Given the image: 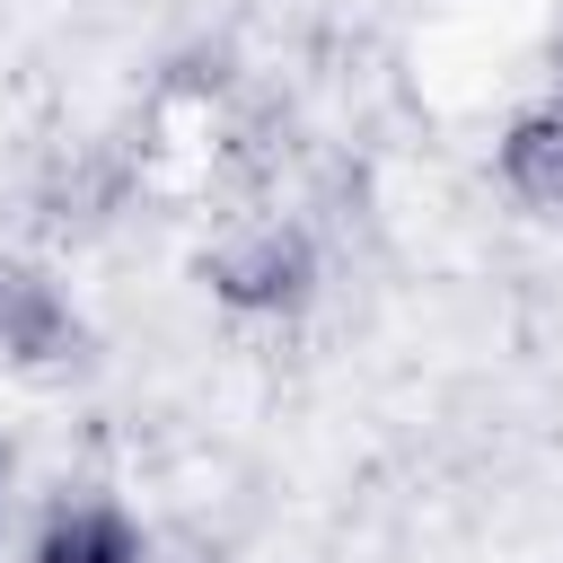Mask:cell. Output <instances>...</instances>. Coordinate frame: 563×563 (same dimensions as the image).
Here are the masks:
<instances>
[{"label": "cell", "instance_id": "6da1fadb", "mask_svg": "<svg viewBox=\"0 0 563 563\" xmlns=\"http://www.w3.org/2000/svg\"><path fill=\"white\" fill-rule=\"evenodd\" d=\"M202 282L229 317H290L317 290V246H308L299 220H255V229H238L202 255Z\"/></svg>", "mask_w": 563, "mask_h": 563}, {"label": "cell", "instance_id": "3957f363", "mask_svg": "<svg viewBox=\"0 0 563 563\" xmlns=\"http://www.w3.org/2000/svg\"><path fill=\"white\" fill-rule=\"evenodd\" d=\"M79 343V317H70V299L44 282V273H26V264H0V361H18V369H44V361H62Z\"/></svg>", "mask_w": 563, "mask_h": 563}, {"label": "cell", "instance_id": "277c9868", "mask_svg": "<svg viewBox=\"0 0 563 563\" xmlns=\"http://www.w3.org/2000/svg\"><path fill=\"white\" fill-rule=\"evenodd\" d=\"M501 185L537 211H563V97L501 132Z\"/></svg>", "mask_w": 563, "mask_h": 563}, {"label": "cell", "instance_id": "7a4b0ae2", "mask_svg": "<svg viewBox=\"0 0 563 563\" xmlns=\"http://www.w3.org/2000/svg\"><path fill=\"white\" fill-rule=\"evenodd\" d=\"M26 563H150V537H141V519H132L123 501L79 493V501H53V510H44Z\"/></svg>", "mask_w": 563, "mask_h": 563}]
</instances>
